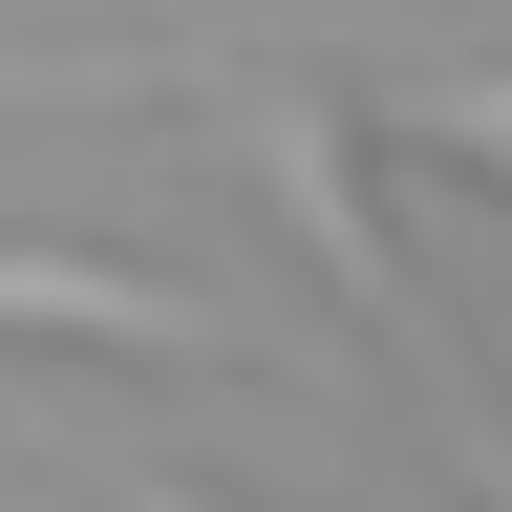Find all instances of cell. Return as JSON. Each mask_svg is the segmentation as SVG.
Here are the masks:
<instances>
[{"label": "cell", "instance_id": "6da1fadb", "mask_svg": "<svg viewBox=\"0 0 512 512\" xmlns=\"http://www.w3.org/2000/svg\"><path fill=\"white\" fill-rule=\"evenodd\" d=\"M0 342H86V363H235V320L150 278L107 235H0Z\"/></svg>", "mask_w": 512, "mask_h": 512}, {"label": "cell", "instance_id": "7a4b0ae2", "mask_svg": "<svg viewBox=\"0 0 512 512\" xmlns=\"http://www.w3.org/2000/svg\"><path fill=\"white\" fill-rule=\"evenodd\" d=\"M384 363L427 384V427H448V491H470V512H512V406H491L470 363H448V320H406V342H384Z\"/></svg>", "mask_w": 512, "mask_h": 512}, {"label": "cell", "instance_id": "3957f363", "mask_svg": "<svg viewBox=\"0 0 512 512\" xmlns=\"http://www.w3.org/2000/svg\"><path fill=\"white\" fill-rule=\"evenodd\" d=\"M128 512H192V491H128Z\"/></svg>", "mask_w": 512, "mask_h": 512}]
</instances>
